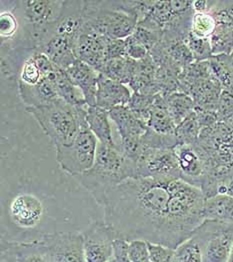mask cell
I'll use <instances>...</instances> for the list:
<instances>
[{"instance_id": "cell-1", "label": "cell", "mask_w": 233, "mask_h": 262, "mask_svg": "<svg viewBox=\"0 0 233 262\" xmlns=\"http://www.w3.org/2000/svg\"><path fill=\"white\" fill-rule=\"evenodd\" d=\"M201 189L177 179L130 178L106 196L103 220L117 238L176 248L203 223Z\"/></svg>"}, {"instance_id": "cell-2", "label": "cell", "mask_w": 233, "mask_h": 262, "mask_svg": "<svg viewBox=\"0 0 233 262\" xmlns=\"http://www.w3.org/2000/svg\"><path fill=\"white\" fill-rule=\"evenodd\" d=\"M136 177V162L128 158L119 145L98 142L95 162L84 173L74 177L94 201L102 207L107 194L123 181Z\"/></svg>"}, {"instance_id": "cell-3", "label": "cell", "mask_w": 233, "mask_h": 262, "mask_svg": "<svg viewBox=\"0 0 233 262\" xmlns=\"http://www.w3.org/2000/svg\"><path fill=\"white\" fill-rule=\"evenodd\" d=\"M138 1H83V23L108 39H126L135 31Z\"/></svg>"}, {"instance_id": "cell-4", "label": "cell", "mask_w": 233, "mask_h": 262, "mask_svg": "<svg viewBox=\"0 0 233 262\" xmlns=\"http://www.w3.org/2000/svg\"><path fill=\"white\" fill-rule=\"evenodd\" d=\"M87 107L72 106L59 99L46 105L26 107V111L36 119L54 147L58 148L74 141L81 124L86 121Z\"/></svg>"}, {"instance_id": "cell-5", "label": "cell", "mask_w": 233, "mask_h": 262, "mask_svg": "<svg viewBox=\"0 0 233 262\" xmlns=\"http://www.w3.org/2000/svg\"><path fill=\"white\" fill-rule=\"evenodd\" d=\"M97 146L98 140L90 130L87 121H85L70 145L55 148L56 162L65 173L76 177L93 166Z\"/></svg>"}, {"instance_id": "cell-6", "label": "cell", "mask_w": 233, "mask_h": 262, "mask_svg": "<svg viewBox=\"0 0 233 262\" xmlns=\"http://www.w3.org/2000/svg\"><path fill=\"white\" fill-rule=\"evenodd\" d=\"M192 235L202 248L203 262H227L233 246V223L204 220Z\"/></svg>"}, {"instance_id": "cell-7", "label": "cell", "mask_w": 233, "mask_h": 262, "mask_svg": "<svg viewBox=\"0 0 233 262\" xmlns=\"http://www.w3.org/2000/svg\"><path fill=\"white\" fill-rule=\"evenodd\" d=\"M110 119L116 124L120 136L118 143L122 153L133 161H137L142 150V138L147 125L128 106H116L109 111Z\"/></svg>"}, {"instance_id": "cell-8", "label": "cell", "mask_w": 233, "mask_h": 262, "mask_svg": "<svg viewBox=\"0 0 233 262\" xmlns=\"http://www.w3.org/2000/svg\"><path fill=\"white\" fill-rule=\"evenodd\" d=\"M136 177L154 179L180 178L174 149L142 147L136 161Z\"/></svg>"}, {"instance_id": "cell-9", "label": "cell", "mask_w": 233, "mask_h": 262, "mask_svg": "<svg viewBox=\"0 0 233 262\" xmlns=\"http://www.w3.org/2000/svg\"><path fill=\"white\" fill-rule=\"evenodd\" d=\"M82 232L86 262H108L113 258L115 231L104 220L91 222Z\"/></svg>"}, {"instance_id": "cell-10", "label": "cell", "mask_w": 233, "mask_h": 262, "mask_svg": "<svg viewBox=\"0 0 233 262\" xmlns=\"http://www.w3.org/2000/svg\"><path fill=\"white\" fill-rule=\"evenodd\" d=\"M50 262H86L81 231H66L43 239Z\"/></svg>"}, {"instance_id": "cell-11", "label": "cell", "mask_w": 233, "mask_h": 262, "mask_svg": "<svg viewBox=\"0 0 233 262\" xmlns=\"http://www.w3.org/2000/svg\"><path fill=\"white\" fill-rule=\"evenodd\" d=\"M109 39L83 23L73 43V52L77 59L92 66L97 71L107 61Z\"/></svg>"}, {"instance_id": "cell-12", "label": "cell", "mask_w": 233, "mask_h": 262, "mask_svg": "<svg viewBox=\"0 0 233 262\" xmlns=\"http://www.w3.org/2000/svg\"><path fill=\"white\" fill-rule=\"evenodd\" d=\"M173 149L177 157L180 179L201 189L206 180V168L199 153L191 144H178Z\"/></svg>"}, {"instance_id": "cell-13", "label": "cell", "mask_w": 233, "mask_h": 262, "mask_svg": "<svg viewBox=\"0 0 233 262\" xmlns=\"http://www.w3.org/2000/svg\"><path fill=\"white\" fill-rule=\"evenodd\" d=\"M65 71L72 83L83 93L87 105H96V93L100 73L79 59H76Z\"/></svg>"}, {"instance_id": "cell-14", "label": "cell", "mask_w": 233, "mask_h": 262, "mask_svg": "<svg viewBox=\"0 0 233 262\" xmlns=\"http://www.w3.org/2000/svg\"><path fill=\"white\" fill-rule=\"evenodd\" d=\"M56 71L44 77L43 80L36 85H33V86L18 85L20 97L22 101L25 103L26 107L46 105L61 99L57 93L56 86H55Z\"/></svg>"}, {"instance_id": "cell-15", "label": "cell", "mask_w": 233, "mask_h": 262, "mask_svg": "<svg viewBox=\"0 0 233 262\" xmlns=\"http://www.w3.org/2000/svg\"><path fill=\"white\" fill-rule=\"evenodd\" d=\"M131 93L125 84L111 80L100 74L96 93V105L110 111L116 106H126Z\"/></svg>"}, {"instance_id": "cell-16", "label": "cell", "mask_w": 233, "mask_h": 262, "mask_svg": "<svg viewBox=\"0 0 233 262\" xmlns=\"http://www.w3.org/2000/svg\"><path fill=\"white\" fill-rule=\"evenodd\" d=\"M37 49L46 54L55 66L63 70H66L77 59L73 52V42L58 34H53L50 39Z\"/></svg>"}, {"instance_id": "cell-17", "label": "cell", "mask_w": 233, "mask_h": 262, "mask_svg": "<svg viewBox=\"0 0 233 262\" xmlns=\"http://www.w3.org/2000/svg\"><path fill=\"white\" fill-rule=\"evenodd\" d=\"M147 127L160 135H175L176 124L167 110L165 97L160 93L154 96L150 105Z\"/></svg>"}, {"instance_id": "cell-18", "label": "cell", "mask_w": 233, "mask_h": 262, "mask_svg": "<svg viewBox=\"0 0 233 262\" xmlns=\"http://www.w3.org/2000/svg\"><path fill=\"white\" fill-rule=\"evenodd\" d=\"M109 118V111L97 105L87 107L86 121L98 142L109 146H116L118 143L115 142L112 136Z\"/></svg>"}, {"instance_id": "cell-19", "label": "cell", "mask_w": 233, "mask_h": 262, "mask_svg": "<svg viewBox=\"0 0 233 262\" xmlns=\"http://www.w3.org/2000/svg\"><path fill=\"white\" fill-rule=\"evenodd\" d=\"M204 219L224 223H233V197L216 194L205 198Z\"/></svg>"}, {"instance_id": "cell-20", "label": "cell", "mask_w": 233, "mask_h": 262, "mask_svg": "<svg viewBox=\"0 0 233 262\" xmlns=\"http://www.w3.org/2000/svg\"><path fill=\"white\" fill-rule=\"evenodd\" d=\"M134 66L135 60L129 58L128 56H123L107 60L105 63L101 66L98 72L111 80L126 85L130 83L132 79Z\"/></svg>"}, {"instance_id": "cell-21", "label": "cell", "mask_w": 233, "mask_h": 262, "mask_svg": "<svg viewBox=\"0 0 233 262\" xmlns=\"http://www.w3.org/2000/svg\"><path fill=\"white\" fill-rule=\"evenodd\" d=\"M55 86L59 97L68 104L76 107L88 106L81 90L72 83L66 71L61 68H58L56 71Z\"/></svg>"}, {"instance_id": "cell-22", "label": "cell", "mask_w": 233, "mask_h": 262, "mask_svg": "<svg viewBox=\"0 0 233 262\" xmlns=\"http://www.w3.org/2000/svg\"><path fill=\"white\" fill-rule=\"evenodd\" d=\"M165 101L167 110L176 126L190 115L196 107L190 96L181 91H176L167 95Z\"/></svg>"}, {"instance_id": "cell-23", "label": "cell", "mask_w": 233, "mask_h": 262, "mask_svg": "<svg viewBox=\"0 0 233 262\" xmlns=\"http://www.w3.org/2000/svg\"><path fill=\"white\" fill-rule=\"evenodd\" d=\"M208 62L213 76L222 89L233 88V64L230 55H213Z\"/></svg>"}, {"instance_id": "cell-24", "label": "cell", "mask_w": 233, "mask_h": 262, "mask_svg": "<svg viewBox=\"0 0 233 262\" xmlns=\"http://www.w3.org/2000/svg\"><path fill=\"white\" fill-rule=\"evenodd\" d=\"M20 25L15 13L8 7L1 8L0 12V36L1 47H7L12 43L18 33Z\"/></svg>"}, {"instance_id": "cell-25", "label": "cell", "mask_w": 233, "mask_h": 262, "mask_svg": "<svg viewBox=\"0 0 233 262\" xmlns=\"http://www.w3.org/2000/svg\"><path fill=\"white\" fill-rule=\"evenodd\" d=\"M201 125L195 110L180 122L175 129V136L178 144H194L200 135Z\"/></svg>"}, {"instance_id": "cell-26", "label": "cell", "mask_w": 233, "mask_h": 262, "mask_svg": "<svg viewBox=\"0 0 233 262\" xmlns=\"http://www.w3.org/2000/svg\"><path fill=\"white\" fill-rule=\"evenodd\" d=\"M15 243L19 262H50L46 246L43 241Z\"/></svg>"}, {"instance_id": "cell-27", "label": "cell", "mask_w": 233, "mask_h": 262, "mask_svg": "<svg viewBox=\"0 0 233 262\" xmlns=\"http://www.w3.org/2000/svg\"><path fill=\"white\" fill-rule=\"evenodd\" d=\"M216 26L215 18L210 12H194L191 18L190 33L198 38L209 39Z\"/></svg>"}, {"instance_id": "cell-28", "label": "cell", "mask_w": 233, "mask_h": 262, "mask_svg": "<svg viewBox=\"0 0 233 262\" xmlns=\"http://www.w3.org/2000/svg\"><path fill=\"white\" fill-rule=\"evenodd\" d=\"M210 39L212 56L230 55L233 52V29L216 26Z\"/></svg>"}, {"instance_id": "cell-29", "label": "cell", "mask_w": 233, "mask_h": 262, "mask_svg": "<svg viewBox=\"0 0 233 262\" xmlns=\"http://www.w3.org/2000/svg\"><path fill=\"white\" fill-rule=\"evenodd\" d=\"M173 262H203L202 248L195 236H191L175 248Z\"/></svg>"}, {"instance_id": "cell-30", "label": "cell", "mask_w": 233, "mask_h": 262, "mask_svg": "<svg viewBox=\"0 0 233 262\" xmlns=\"http://www.w3.org/2000/svg\"><path fill=\"white\" fill-rule=\"evenodd\" d=\"M217 26H222L233 29L232 1H211L209 11Z\"/></svg>"}, {"instance_id": "cell-31", "label": "cell", "mask_w": 233, "mask_h": 262, "mask_svg": "<svg viewBox=\"0 0 233 262\" xmlns=\"http://www.w3.org/2000/svg\"><path fill=\"white\" fill-rule=\"evenodd\" d=\"M184 41L188 46L195 61H205L211 57L210 39L195 37L189 32Z\"/></svg>"}, {"instance_id": "cell-32", "label": "cell", "mask_w": 233, "mask_h": 262, "mask_svg": "<svg viewBox=\"0 0 233 262\" xmlns=\"http://www.w3.org/2000/svg\"><path fill=\"white\" fill-rule=\"evenodd\" d=\"M128 253L131 262H151L147 241L141 239L128 241Z\"/></svg>"}, {"instance_id": "cell-33", "label": "cell", "mask_w": 233, "mask_h": 262, "mask_svg": "<svg viewBox=\"0 0 233 262\" xmlns=\"http://www.w3.org/2000/svg\"><path fill=\"white\" fill-rule=\"evenodd\" d=\"M149 244V257L151 262H173L175 249L168 246L151 243Z\"/></svg>"}, {"instance_id": "cell-34", "label": "cell", "mask_w": 233, "mask_h": 262, "mask_svg": "<svg viewBox=\"0 0 233 262\" xmlns=\"http://www.w3.org/2000/svg\"><path fill=\"white\" fill-rule=\"evenodd\" d=\"M233 111V88L229 89H222L218 104H217V114L219 121L225 119Z\"/></svg>"}, {"instance_id": "cell-35", "label": "cell", "mask_w": 233, "mask_h": 262, "mask_svg": "<svg viewBox=\"0 0 233 262\" xmlns=\"http://www.w3.org/2000/svg\"><path fill=\"white\" fill-rule=\"evenodd\" d=\"M126 56L135 60H141L150 54L149 49L139 42L133 35H130L126 39Z\"/></svg>"}, {"instance_id": "cell-36", "label": "cell", "mask_w": 233, "mask_h": 262, "mask_svg": "<svg viewBox=\"0 0 233 262\" xmlns=\"http://www.w3.org/2000/svg\"><path fill=\"white\" fill-rule=\"evenodd\" d=\"M126 56L125 39H109L107 46V60Z\"/></svg>"}, {"instance_id": "cell-37", "label": "cell", "mask_w": 233, "mask_h": 262, "mask_svg": "<svg viewBox=\"0 0 233 262\" xmlns=\"http://www.w3.org/2000/svg\"><path fill=\"white\" fill-rule=\"evenodd\" d=\"M128 241L116 238L113 245V259L116 262H131L128 253Z\"/></svg>"}, {"instance_id": "cell-38", "label": "cell", "mask_w": 233, "mask_h": 262, "mask_svg": "<svg viewBox=\"0 0 233 262\" xmlns=\"http://www.w3.org/2000/svg\"><path fill=\"white\" fill-rule=\"evenodd\" d=\"M211 1H192V8L194 12H208Z\"/></svg>"}, {"instance_id": "cell-39", "label": "cell", "mask_w": 233, "mask_h": 262, "mask_svg": "<svg viewBox=\"0 0 233 262\" xmlns=\"http://www.w3.org/2000/svg\"><path fill=\"white\" fill-rule=\"evenodd\" d=\"M226 194L229 196L233 197V178L226 185Z\"/></svg>"}, {"instance_id": "cell-40", "label": "cell", "mask_w": 233, "mask_h": 262, "mask_svg": "<svg viewBox=\"0 0 233 262\" xmlns=\"http://www.w3.org/2000/svg\"><path fill=\"white\" fill-rule=\"evenodd\" d=\"M227 262H233V246L232 249H231V252H230V254H229V257H228V260Z\"/></svg>"}, {"instance_id": "cell-41", "label": "cell", "mask_w": 233, "mask_h": 262, "mask_svg": "<svg viewBox=\"0 0 233 262\" xmlns=\"http://www.w3.org/2000/svg\"><path fill=\"white\" fill-rule=\"evenodd\" d=\"M230 59H231V62H232L233 64V52L230 54Z\"/></svg>"}, {"instance_id": "cell-42", "label": "cell", "mask_w": 233, "mask_h": 262, "mask_svg": "<svg viewBox=\"0 0 233 262\" xmlns=\"http://www.w3.org/2000/svg\"><path fill=\"white\" fill-rule=\"evenodd\" d=\"M108 262H116V261H115V260H114V259H113V258H112V259H111V260H110V261H108Z\"/></svg>"}, {"instance_id": "cell-43", "label": "cell", "mask_w": 233, "mask_h": 262, "mask_svg": "<svg viewBox=\"0 0 233 262\" xmlns=\"http://www.w3.org/2000/svg\"><path fill=\"white\" fill-rule=\"evenodd\" d=\"M18 262H19V261H18Z\"/></svg>"}]
</instances>
